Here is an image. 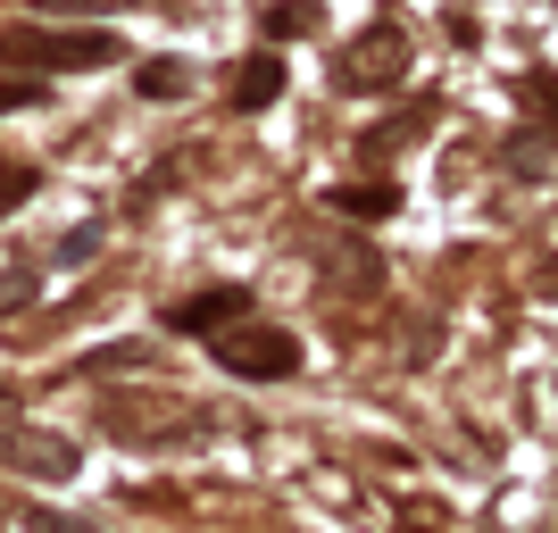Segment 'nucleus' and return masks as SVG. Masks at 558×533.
Here are the masks:
<instances>
[{
  "instance_id": "1",
  "label": "nucleus",
  "mask_w": 558,
  "mask_h": 533,
  "mask_svg": "<svg viewBox=\"0 0 558 533\" xmlns=\"http://www.w3.org/2000/svg\"><path fill=\"white\" fill-rule=\"evenodd\" d=\"M109 25H0V68H109Z\"/></svg>"
},
{
  "instance_id": "10",
  "label": "nucleus",
  "mask_w": 558,
  "mask_h": 533,
  "mask_svg": "<svg viewBox=\"0 0 558 533\" xmlns=\"http://www.w3.org/2000/svg\"><path fill=\"white\" fill-rule=\"evenodd\" d=\"M25 533H100L84 517H59V509H25Z\"/></svg>"
},
{
  "instance_id": "13",
  "label": "nucleus",
  "mask_w": 558,
  "mask_h": 533,
  "mask_svg": "<svg viewBox=\"0 0 558 533\" xmlns=\"http://www.w3.org/2000/svg\"><path fill=\"white\" fill-rule=\"evenodd\" d=\"M25 425H17V392H9V384H0V450H9V441H17Z\"/></svg>"
},
{
  "instance_id": "11",
  "label": "nucleus",
  "mask_w": 558,
  "mask_h": 533,
  "mask_svg": "<svg viewBox=\"0 0 558 533\" xmlns=\"http://www.w3.org/2000/svg\"><path fill=\"white\" fill-rule=\"evenodd\" d=\"M267 25H276V34H308V25H317V9H308V0H283Z\"/></svg>"
},
{
  "instance_id": "5",
  "label": "nucleus",
  "mask_w": 558,
  "mask_h": 533,
  "mask_svg": "<svg viewBox=\"0 0 558 533\" xmlns=\"http://www.w3.org/2000/svg\"><path fill=\"white\" fill-rule=\"evenodd\" d=\"M276 93H283V59L276 50H251L242 68H233V117H251V109H276Z\"/></svg>"
},
{
  "instance_id": "14",
  "label": "nucleus",
  "mask_w": 558,
  "mask_h": 533,
  "mask_svg": "<svg viewBox=\"0 0 558 533\" xmlns=\"http://www.w3.org/2000/svg\"><path fill=\"white\" fill-rule=\"evenodd\" d=\"M25 192H34V167H9V175H0V201H25Z\"/></svg>"
},
{
  "instance_id": "15",
  "label": "nucleus",
  "mask_w": 558,
  "mask_h": 533,
  "mask_svg": "<svg viewBox=\"0 0 558 533\" xmlns=\"http://www.w3.org/2000/svg\"><path fill=\"white\" fill-rule=\"evenodd\" d=\"M34 301V276H17V283H0V308H25Z\"/></svg>"
},
{
  "instance_id": "9",
  "label": "nucleus",
  "mask_w": 558,
  "mask_h": 533,
  "mask_svg": "<svg viewBox=\"0 0 558 533\" xmlns=\"http://www.w3.org/2000/svg\"><path fill=\"white\" fill-rule=\"evenodd\" d=\"M43 100H50L43 75H17V84H0V117H9V109H43Z\"/></svg>"
},
{
  "instance_id": "4",
  "label": "nucleus",
  "mask_w": 558,
  "mask_h": 533,
  "mask_svg": "<svg viewBox=\"0 0 558 533\" xmlns=\"http://www.w3.org/2000/svg\"><path fill=\"white\" fill-rule=\"evenodd\" d=\"M242 317H251V283H217V292H192L167 308V334H226Z\"/></svg>"
},
{
  "instance_id": "3",
  "label": "nucleus",
  "mask_w": 558,
  "mask_h": 533,
  "mask_svg": "<svg viewBox=\"0 0 558 533\" xmlns=\"http://www.w3.org/2000/svg\"><path fill=\"white\" fill-rule=\"evenodd\" d=\"M217 367L283 384V375H301V342H292L283 325H226V334H217Z\"/></svg>"
},
{
  "instance_id": "8",
  "label": "nucleus",
  "mask_w": 558,
  "mask_h": 533,
  "mask_svg": "<svg viewBox=\"0 0 558 533\" xmlns=\"http://www.w3.org/2000/svg\"><path fill=\"white\" fill-rule=\"evenodd\" d=\"M134 84H142V100H175V93H184V59H150Z\"/></svg>"
},
{
  "instance_id": "7",
  "label": "nucleus",
  "mask_w": 558,
  "mask_h": 533,
  "mask_svg": "<svg viewBox=\"0 0 558 533\" xmlns=\"http://www.w3.org/2000/svg\"><path fill=\"white\" fill-rule=\"evenodd\" d=\"M326 209H342V217H359V226H375V217H392V209H400V192H392V184H333V192H326Z\"/></svg>"
},
{
  "instance_id": "6",
  "label": "nucleus",
  "mask_w": 558,
  "mask_h": 533,
  "mask_svg": "<svg viewBox=\"0 0 558 533\" xmlns=\"http://www.w3.org/2000/svg\"><path fill=\"white\" fill-rule=\"evenodd\" d=\"M9 467H34V475H75V441H50V434H17L0 450Z\"/></svg>"
},
{
  "instance_id": "17",
  "label": "nucleus",
  "mask_w": 558,
  "mask_h": 533,
  "mask_svg": "<svg viewBox=\"0 0 558 533\" xmlns=\"http://www.w3.org/2000/svg\"><path fill=\"white\" fill-rule=\"evenodd\" d=\"M400 533H425V525H400Z\"/></svg>"
},
{
  "instance_id": "2",
  "label": "nucleus",
  "mask_w": 558,
  "mask_h": 533,
  "mask_svg": "<svg viewBox=\"0 0 558 533\" xmlns=\"http://www.w3.org/2000/svg\"><path fill=\"white\" fill-rule=\"evenodd\" d=\"M400 68H409V43H400V25H392V17H375L359 43L333 50V84H342V93H392Z\"/></svg>"
},
{
  "instance_id": "16",
  "label": "nucleus",
  "mask_w": 558,
  "mask_h": 533,
  "mask_svg": "<svg viewBox=\"0 0 558 533\" xmlns=\"http://www.w3.org/2000/svg\"><path fill=\"white\" fill-rule=\"evenodd\" d=\"M525 93H534V100H542V109H550V117H558V84H550V75H525Z\"/></svg>"
},
{
  "instance_id": "12",
  "label": "nucleus",
  "mask_w": 558,
  "mask_h": 533,
  "mask_svg": "<svg viewBox=\"0 0 558 533\" xmlns=\"http://www.w3.org/2000/svg\"><path fill=\"white\" fill-rule=\"evenodd\" d=\"M34 9H50V17H75V9H84V17H109L117 0H34Z\"/></svg>"
}]
</instances>
